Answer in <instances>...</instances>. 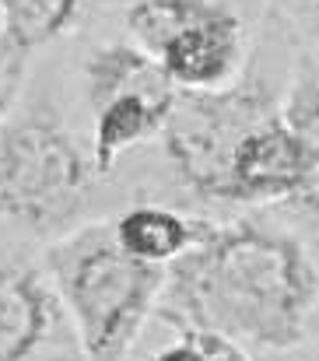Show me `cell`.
<instances>
[{
    "instance_id": "cell-7",
    "label": "cell",
    "mask_w": 319,
    "mask_h": 361,
    "mask_svg": "<svg viewBox=\"0 0 319 361\" xmlns=\"http://www.w3.org/2000/svg\"><path fill=\"white\" fill-rule=\"evenodd\" d=\"M214 214L179 207L169 200H130L109 214L116 242L140 263L172 267L183 252H190L207 235Z\"/></svg>"
},
{
    "instance_id": "cell-6",
    "label": "cell",
    "mask_w": 319,
    "mask_h": 361,
    "mask_svg": "<svg viewBox=\"0 0 319 361\" xmlns=\"http://www.w3.org/2000/svg\"><path fill=\"white\" fill-rule=\"evenodd\" d=\"M0 361H81L42 249L0 235Z\"/></svg>"
},
{
    "instance_id": "cell-9",
    "label": "cell",
    "mask_w": 319,
    "mask_h": 361,
    "mask_svg": "<svg viewBox=\"0 0 319 361\" xmlns=\"http://www.w3.org/2000/svg\"><path fill=\"white\" fill-rule=\"evenodd\" d=\"M267 7L277 14L299 53L319 67V0H267Z\"/></svg>"
},
{
    "instance_id": "cell-11",
    "label": "cell",
    "mask_w": 319,
    "mask_h": 361,
    "mask_svg": "<svg viewBox=\"0 0 319 361\" xmlns=\"http://www.w3.org/2000/svg\"><path fill=\"white\" fill-rule=\"evenodd\" d=\"M144 361H211L190 337H183V334H176V341L172 344H165V348H158V351H151Z\"/></svg>"
},
{
    "instance_id": "cell-2",
    "label": "cell",
    "mask_w": 319,
    "mask_h": 361,
    "mask_svg": "<svg viewBox=\"0 0 319 361\" xmlns=\"http://www.w3.org/2000/svg\"><path fill=\"white\" fill-rule=\"evenodd\" d=\"M60 46L0 106V235L35 249L133 200L92 161L64 92Z\"/></svg>"
},
{
    "instance_id": "cell-10",
    "label": "cell",
    "mask_w": 319,
    "mask_h": 361,
    "mask_svg": "<svg viewBox=\"0 0 319 361\" xmlns=\"http://www.w3.org/2000/svg\"><path fill=\"white\" fill-rule=\"evenodd\" d=\"M281 207L291 211L295 221H302L313 232H319V126H313V161H309V172H306L302 186Z\"/></svg>"
},
{
    "instance_id": "cell-13",
    "label": "cell",
    "mask_w": 319,
    "mask_h": 361,
    "mask_svg": "<svg viewBox=\"0 0 319 361\" xmlns=\"http://www.w3.org/2000/svg\"><path fill=\"white\" fill-rule=\"evenodd\" d=\"M306 361H319V355H313V358H306Z\"/></svg>"
},
{
    "instance_id": "cell-12",
    "label": "cell",
    "mask_w": 319,
    "mask_h": 361,
    "mask_svg": "<svg viewBox=\"0 0 319 361\" xmlns=\"http://www.w3.org/2000/svg\"><path fill=\"white\" fill-rule=\"evenodd\" d=\"M21 78H25V71H18L11 60H7V53H4V46H0V106L18 92V85H21Z\"/></svg>"
},
{
    "instance_id": "cell-5",
    "label": "cell",
    "mask_w": 319,
    "mask_h": 361,
    "mask_svg": "<svg viewBox=\"0 0 319 361\" xmlns=\"http://www.w3.org/2000/svg\"><path fill=\"white\" fill-rule=\"evenodd\" d=\"M179 92L231 85L256 46L267 0H95Z\"/></svg>"
},
{
    "instance_id": "cell-8",
    "label": "cell",
    "mask_w": 319,
    "mask_h": 361,
    "mask_svg": "<svg viewBox=\"0 0 319 361\" xmlns=\"http://www.w3.org/2000/svg\"><path fill=\"white\" fill-rule=\"evenodd\" d=\"M92 7L95 0H0V46L7 60L18 71H28V56L67 42L85 25Z\"/></svg>"
},
{
    "instance_id": "cell-4",
    "label": "cell",
    "mask_w": 319,
    "mask_h": 361,
    "mask_svg": "<svg viewBox=\"0 0 319 361\" xmlns=\"http://www.w3.org/2000/svg\"><path fill=\"white\" fill-rule=\"evenodd\" d=\"M42 263L64 298L81 361H130L155 319L169 267L133 259L116 242L109 218L42 245Z\"/></svg>"
},
{
    "instance_id": "cell-3",
    "label": "cell",
    "mask_w": 319,
    "mask_h": 361,
    "mask_svg": "<svg viewBox=\"0 0 319 361\" xmlns=\"http://www.w3.org/2000/svg\"><path fill=\"white\" fill-rule=\"evenodd\" d=\"M60 60L64 92L92 161L106 179H119L126 158H137L158 140L179 88L109 21L99 4L60 46Z\"/></svg>"
},
{
    "instance_id": "cell-1",
    "label": "cell",
    "mask_w": 319,
    "mask_h": 361,
    "mask_svg": "<svg viewBox=\"0 0 319 361\" xmlns=\"http://www.w3.org/2000/svg\"><path fill=\"white\" fill-rule=\"evenodd\" d=\"M319 309V259L295 228L267 214L214 218L207 235L165 270L155 319L214 330L260 355L306 344Z\"/></svg>"
}]
</instances>
